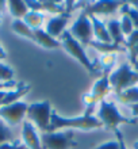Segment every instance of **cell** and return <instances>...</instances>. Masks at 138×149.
<instances>
[{
    "mask_svg": "<svg viewBox=\"0 0 138 149\" xmlns=\"http://www.w3.org/2000/svg\"><path fill=\"white\" fill-rule=\"evenodd\" d=\"M95 107L85 109L83 115L80 117H62L55 110H53L50 117V126L46 133H54L61 129H80V130H92L103 127V123L98 117L94 115Z\"/></svg>",
    "mask_w": 138,
    "mask_h": 149,
    "instance_id": "cell-1",
    "label": "cell"
},
{
    "mask_svg": "<svg viewBox=\"0 0 138 149\" xmlns=\"http://www.w3.org/2000/svg\"><path fill=\"white\" fill-rule=\"evenodd\" d=\"M96 117L100 119L103 126L106 129H118L119 125H126V123H137L135 119L133 118H127L121 114L118 107L114 102H108V100H102L99 103V111Z\"/></svg>",
    "mask_w": 138,
    "mask_h": 149,
    "instance_id": "cell-2",
    "label": "cell"
},
{
    "mask_svg": "<svg viewBox=\"0 0 138 149\" xmlns=\"http://www.w3.org/2000/svg\"><path fill=\"white\" fill-rule=\"evenodd\" d=\"M108 81H110L111 90L118 95L130 87L137 86L138 72H135L129 63H125L108 74Z\"/></svg>",
    "mask_w": 138,
    "mask_h": 149,
    "instance_id": "cell-3",
    "label": "cell"
},
{
    "mask_svg": "<svg viewBox=\"0 0 138 149\" xmlns=\"http://www.w3.org/2000/svg\"><path fill=\"white\" fill-rule=\"evenodd\" d=\"M60 42H61V46H62L73 58L77 60L89 73H98V68L95 67L94 63L88 58V56H87V53H85V50H84L83 45L80 42H77V41L71 36L69 30H65V31L61 34Z\"/></svg>",
    "mask_w": 138,
    "mask_h": 149,
    "instance_id": "cell-4",
    "label": "cell"
},
{
    "mask_svg": "<svg viewBox=\"0 0 138 149\" xmlns=\"http://www.w3.org/2000/svg\"><path fill=\"white\" fill-rule=\"evenodd\" d=\"M53 113L51 104L49 100H42V102H37V103H31L27 107V113L26 117L28 118V121L40 127L42 132L46 133L49 126H50V117Z\"/></svg>",
    "mask_w": 138,
    "mask_h": 149,
    "instance_id": "cell-5",
    "label": "cell"
},
{
    "mask_svg": "<svg viewBox=\"0 0 138 149\" xmlns=\"http://www.w3.org/2000/svg\"><path fill=\"white\" fill-rule=\"evenodd\" d=\"M41 144L44 149H69L76 145L72 130L44 133L41 136Z\"/></svg>",
    "mask_w": 138,
    "mask_h": 149,
    "instance_id": "cell-6",
    "label": "cell"
},
{
    "mask_svg": "<svg viewBox=\"0 0 138 149\" xmlns=\"http://www.w3.org/2000/svg\"><path fill=\"white\" fill-rule=\"evenodd\" d=\"M69 33L81 45H89L92 38H94L91 18L87 16L84 12H81L79 18L75 20V23L72 24V27L69 29Z\"/></svg>",
    "mask_w": 138,
    "mask_h": 149,
    "instance_id": "cell-7",
    "label": "cell"
},
{
    "mask_svg": "<svg viewBox=\"0 0 138 149\" xmlns=\"http://www.w3.org/2000/svg\"><path fill=\"white\" fill-rule=\"evenodd\" d=\"M27 107V103L22 102V100L7 104V106H1L0 107V119H3L10 127L19 125L23 121V118L26 117Z\"/></svg>",
    "mask_w": 138,
    "mask_h": 149,
    "instance_id": "cell-8",
    "label": "cell"
},
{
    "mask_svg": "<svg viewBox=\"0 0 138 149\" xmlns=\"http://www.w3.org/2000/svg\"><path fill=\"white\" fill-rule=\"evenodd\" d=\"M123 3L125 1H118V0H99L94 3H87L81 12H84L87 16L110 15L118 11Z\"/></svg>",
    "mask_w": 138,
    "mask_h": 149,
    "instance_id": "cell-9",
    "label": "cell"
},
{
    "mask_svg": "<svg viewBox=\"0 0 138 149\" xmlns=\"http://www.w3.org/2000/svg\"><path fill=\"white\" fill-rule=\"evenodd\" d=\"M26 4L28 7V11H38V12H49L62 15L65 12V6L61 1H53V0H26Z\"/></svg>",
    "mask_w": 138,
    "mask_h": 149,
    "instance_id": "cell-10",
    "label": "cell"
},
{
    "mask_svg": "<svg viewBox=\"0 0 138 149\" xmlns=\"http://www.w3.org/2000/svg\"><path fill=\"white\" fill-rule=\"evenodd\" d=\"M22 140H23V145L27 149H44L35 126L30 121H24L22 123Z\"/></svg>",
    "mask_w": 138,
    "mask_h": 149,
    "instance_id": "cell-11",
    "label": "cell"
},
{
    "mask_svg": "<svg viewBox=\"0 0 138 149\" xmlns=\"http://www.w3.org/2000/svg\"><path fill=\"white\" fill-rule=\"evenodd\" d=\"M69 14H62V15H57L53 16L47 20L46 24V30L45 31L49 34L50 37L57 39V37H61L64 31H65V27L68 24V20H69Z\"/></svg>",
    "mask_w": 138,
    "mask_h": 149,
    "instance_id": "cell-12",
    "label": "cell"
},
{
    "mask_svg": "<svg viewBox=\"0 0 138 149\" xmlns=\"http://www.w3.org/2000/svg\"><path fill=\"white\" fill-rule=\"evenodd\" d=\"M110 91H111V86H110V81H108V73H104L99 80L95 81V84L92 86V90L89 94L92 95L94 100L96 102V104H98V103H100L102 100H104L106 95L108 94Z\"/></svg>",
    "mask_w": 138,
    "mask_h": 149,
    "instance_id": "cell-13",
    "label": "cell"
},
{
    "mask_svg": "<svg viewBox=\"0 0 138 149\" xmlns=\"http://www.w3.org/2000/svg\"><path fill=\"white\" fill-rule=\"evenodd\" d=\"M28 91H30V86H28V84L18 83V87H16V88L7 91L4 99L0 102V107L7 106V104H11V103H15V102H19V99L22 98V96H24Z\"/></svg>",
    "mask_w": 138,
    "mask_h": 149,
    "instance_id": "cell-14",
    "label": "cell"
},
{
    "mask_svg": "<svg viewBox=\"0 0 138 149\" xmlns=\"http://www.w3.org/2000/svg\"><path fill=\"white\" fill-rule=\"evenodd\" d=\"M92 22V30H94V37L95 41L98 42H104V43H111V37L108 34V30L106 27V23H103L98 16H89Z\"/></svg>",
    "mask_w": 138,
    "mask_h": 149,
    "instance_id": "cell-15",
    "label": "cell"
},
{
    "mask_svg": "<svg viewBox=\"0 0 138 149\" xmlns=\"http://www.w3.org/2000/svg\"><path fill=\"white\" fill-rule=\"evenodd\" d=\"M106 27H107V30H108V34H110V37H111L112 43L126 47V38H125V36H123V33H122L119 20H117V19L108 20L106 23Z\"/></svg>",
    "mask_w": 138,
    "mask_h": 149,
    "instance_id": "cell-16",
    "label": "cell"
},
{
    "mask_svg": "<svg viewBox=\"0 0 138 149\" xmlns=\"http://www.w3.org/2000/svg\"><path fill=\"white\" fill-rule=\"evenodd\" d=\"M34 37H35V43H38L44 49H58V47H61V42L58 39L50 37L44 29L34 30Z\"/></svg>",
    "mask_w": 138,
    "mask_h": 149,
    "instance_id": "cell-17",
    "label": "cell"
},
{
    "mask_svg": "<svg viewBox=\"0 0 138 149\" xmlns=\"http://www.w3.org/2000/svg\"><path fill=\"white\" fill-rule=\"evenodd\" d=\"M7 8L15 19H23L24 15L28 12L26 0H10L7 1Z\"/></svg>",
    "mask_w": 138,
    "mask_h": 149,
    "instance_id": "cell-18",
    "label": "cell"
},
{
    "mask_svg": "<svg viewBox=\"0 0 138 149\" xmlns=\"http://www.w3.org/2000/svg\"><path fill=\"white\" fill-rule=\"evenodd\" d=\"M11 29H12V31L16 33L18 36L30 39V41H33V42H35L34 30H31V29L28 27L27 24L24 23L22 19H14V22L11 23Z\"/></svg>",
    "mask_w": 138,
    "mask_h": 149,
    "instance_id": "cell-19",
    "label": "cell"
},
{
    "mask_svg": "<svg viewBox=\"0 0 138 149\" xmlns=\"http://www.w3.org/2000/svg\"><path fill=\"white\" fill-rule=\"evenodd\" d=\"M22 20L31 30H40V29H42V24H44L45 15L42 12H38V11H28Z\"/></svg>",
    "mask_w": 138,
    "mask_h": 149,
    "instance_id": "cell-20",
    "label": "cell"
},
{
    "mask_svg": "<svg viewBox=\"0 0 138 149\" xmlns=\"http://www.w3.org/2000/svg\"><path fill=\"white\" fill-rule=\"evenodd\" d=\"M117 99L119 100V103L127 104V106L137 104L138 103V86L130 87V88L122 91L121 94L117 95Z\"/></svg>",
    "mask_w": 138,
    "mask_h": 149,
    "instance_id": "cell-21",
    "label": "cell"
},
{
    "mask_svg": "<svg viewBox=\"0 0 138 149\" xmlns=\"http://www.w3.org/2000/svg\"><path fill=\"white\" fill-rule=\"evenodd\" d=\"M89 46H92L95 50L100 52L102 54H107V53H118V52H126V47L119 46V45H115V43H104V42H98V41H94L92 39Z\"/></svg>",
    "mask_w": 138,
    "mask_h": 149,
    "instance_id": "cell-22",
    "label": "cell"
},
{
    "mask_svg": "<svg viewBox=\"0 0 138 149\" xmlns=\"http://www.w3.org/2000/svg\"><path fill=\"white\" fill-rule=\"evenodd\" d=\"M119 10L122 12V15H127L130 18V20L133 22V26H134V30H138V8L131 7L127 1H125Z\"/></svg>",
    "mask_w": 138,
    "mask_h": 149,
    "instance_id": "cell-23",
    "label": "cell"
},
{
    "mask_svg": "<svg viewBox=\"0 0 138 149\" xmlns=\"http://www.w3.org/2000/svg\"><path fill=\"white\" fill-rule=\"evenodd\" d=\"M115 61H117V54H115V53H107V54H102L99 63H100V67H102L107 73L111 68L114 67Z\"/></svg>",
    "mask_w": 138,
    "mask_h": 149,
    "instance_id": "cell-24",
    "label": "cell"
},
{
    "mask_svg": "<svg viewBox=\"0 0 138 149\" xmlns=\"http://www.w3.org/2000/svg\"><path fill=\"white\" fill-rule=\"evenodd\" d=\"M11 140H12L11 127L3 119H0V145H3V144L11 141Z\"/></svg>",
    "mask_w": 138,
    "mask_h": 149,
    "instance_id": "cell-25",
    "label": "cell"
},
{
    "mask_svg": "<svg viewBox=\"0 0 138 149\" xmlns=\"http://www.w3.org/2000/svg\"><path fill=\"white\" fill-rule=\"evenodd\" d=\"M14 69L11 67H8L6 64L0 63V83H7L14 80Z\"/></svg>",
    "mask_w": 138,
    "mask_h": 149,
    "instance_id": "cell-26",
    "label": "cell"
},
{
    "mask_svg": "<svg viewBox=\"0 0 138 149\" xmlns=\"http://www.w3.org/2000/svg\"><path fill=\"white\" fill-rule=\"evenodd\" d=\"M119 23H121V29H122V33L123 36H130L131 33L134 31V26H133V22L130 20V18L127 15H122L121 20H119Z\"/></svg>",
    "mask_w": 138,
    "mask_h": 149,
    "instance_id": "cell-27",
    "label": "cell"
},
{
    "mask_svg": "<svg viewBox=\"0 0 138 149\" xmlns=\"http://www.w3.org/2000/svg\"><path fill=\"white\" fill-rule=\"evenodd\" d=\"M135 43H138V30H134L130 36L127 37V39H126V50L127 49H130L131 46H134Z\"/></svg>",
    "mask_w": 138,
    "mask_h": 149,
    "instance_id": "cell-28",
    "label": "cell"
},
{
    "mask_svg": "<svg viewBox=\"0 0 138 149\" xmlns=\"http://www.w3.org/2000/svg\"><path fill=\"white\" fill-rule=\"evenodd\" d=\"M0 149H27L23 144H20L19 141H15V142H6L3 145H0Z\"/></svg>",
    "mask_w": 138,
    "mask_h": 149,
    "instance_id": "cell-29",
    "label": "cell"
},
{
    "mask_svg": "<svg viewBox=\"0 0 138 149\" xmlns=\"http://www.w3.org/2000/svg\"><path fill=\"white\" fill-rule=\"evenodd\" d=\"M95 149H119V144L117 140H112V141H107L102 145L96 146Z\"/></svg>",
    "mask_w": 138,
    "mask_h": 149,
    "instance_id": "cell-30",
    "label": "cell"
},
{
    "mask_svg": "<svg viewBox=\"0 0 138 149\" xmlns=\"http://www.w3.org/2000/svg\"><path fill=\"white\" fill-rule=\"evenodd\" d=\"M114 132H115V136H117V141H118V144H119V149H127L126 144H125V138H123L122 132L119 129H115Z\"/></svg>",
    "mask_w": 138,
    "mask_h": 149,
    "instance_id": "cell-31",
    "label": "cell"
},
{
    "mask_svg": "<svg viewBox=\"0 0 138 149\" xmlns=\"http://www.w3.org/2000/svg\"><path fill=\"white\" fill-rule=\"evenodd\" d=\"M18 86V83L15 80H12V81H7V83H0V90H11L12 87Z\"/></svg>",
    "mask_w": 138,
    "mask_h": 149,
    "instance_id": "cell-32",
    "label": "cell"
},
{
    "mask_svg": "<svg viewBox=\"0 0 138 149\" xmlns=\"http://www.w3.org/2000/svg\"><path fill=\"white\" fill-rule=\"evenodd\" d=\"M130 110H131V114H133V119H135L138 122V103L137 104H131Z\"/></svg>",
    "mask_w": 138,
    "mask_h": 149,
    "instance_id": "cell-33",
    "label": "cell"
},
{
    "mask_svg": "<svg viewBox=\"0 0 138 149\" xmlns=\"http://www.w3.org/2000/svg\"><path fill=\"white\" fill-rule=\"evenodd\" d=\"M6 57H7V52L3 49V46H0V61H1V60H4Z\"/></svg>",
    "mask_w": 138,
    "mask_h": 149,
    "instance_id": "cell-34",
    "label": "cell"
},
{
    "mask_svg": "<svg viewBox=\"0 0 138 149\" xmlns=\"http://www.w3.org/2000/svg\"><path fill=\"white\" fill-rule=\"evenodd\" d=\"M7 7V1H4V0H0V14L3 12V10Z\"/></svg>",
    "mask_w": 138,
    "mask_h": 149,
    "instance_id": "cell-35",
    "label": "cell"
},
{
    "mask_svg": "<svg viewBox=\"0 0 138 149\" xmlns=\"http://www.w3.org/2000/svg\"><path fill=\"white\" fill-rule=\"evenodd\" d=\"M133 67H134V71H135V72H138V58L135 60V63L133 64Z\"/></svg>",
    "mask_w": 138,
    "mask_h": 149,
    "instance_id": "cell-36",
    "label": "cell"
},
{
    "mask_svg": "<svg viewBox=\"0 0 138 149\" xmlns=\"http://www.w3.org/2000/svg\"><path fill=\"white\" fill-rule=\"evenodd\" d=\"M133 148H134V149H138V141H134V144H133Z\"/></svg>",
    "mask_w": 138,
    "mask_h": 149,
    "instance_id": "cell-37",
    "label": "cell"
},
{
    "mask_svg": "<svg viewBox=\"0 0 138 149\" xmlns=\"http://www.w3.org/2000/svg\"><path fill=\"white\" fill-rule=\"evenodd\" d=\"M0 23H1V14H0Z\"/></svg>",
    "mask_w": 138,
    "mask_h": 149,
    "instance_id": "cell-38",
    "label": "cell"
}]
</instances>
